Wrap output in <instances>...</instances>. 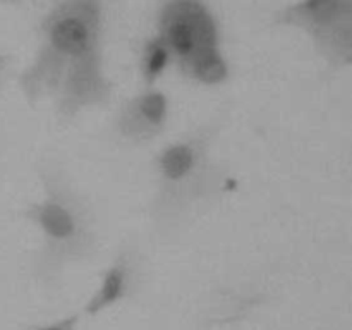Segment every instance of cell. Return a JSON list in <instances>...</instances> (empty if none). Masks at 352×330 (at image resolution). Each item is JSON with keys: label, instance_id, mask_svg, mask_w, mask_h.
Returning a JSON list of instances; mask_svg holds the SVG:
<instances>
[{"label": "cell", "instance_id": "cell-1", "mask_svg": "<svg viewBox=\"0 0 352 330\" xmlns=\"http://www.w3.org/2000/svg\"><path fill=\"white\" fill-rule=\"evenodd\" d=\"M105 0H54L38 24L36 48L16 85L30 107L50 103L60 127L109 105Z\"/></svg>", "mask_w": 352, "mask_h": 330}, {"label": "cell", "instance_id": "cell-2", "mask_svg": "<svg viewBox=\"0 0 352 330\" xmlns=\"http://www.w3.org/2000/svg\"><path fill=\"white\" fill-rule=\"evenodd\" d=\"M230 117V107L165 143L151 160L153 191L148 217L157 236H174L201 208L222 198L229 170L215 157V146Z\"/></svg>", "mask_w": 352, "mask_h": 330}, {"label": "cell", "instance_id": "cell-3", "mask_svg": "<svg viewBox=\"0 0 352 330\" xmlns=\"http://www.w3.org/2000/svg\"><path fill=\"white\" fill-rule=\"evenodd\" d=\"M41 196L19 210L40 234L31 274L52 289L69 268L93 260L100 248L98 215L89 196L58 158L43 157L34 167Z\"/></svg>", "mask_w": 352, "mask_h": 330}, {"label": "cell", "instance_id": "cell-4", "mask_svg": "<svg viewBox=\"0 0 352 330\" xmlns=\"http://www.w3.org/2000/svg\"><path fill=\"white\" fill-rule=\"evenodd\" d=\"M155 33L168 45L174 69L186 81L208 88L229 81L222 26L206 0H162L155 14Z\"/></svg>", "mask_w": 352, "mask_h": 330}, {"label": "cell", "instance_id": "cell-5", "mask_svg": "<svg viewBox=\"0 0 352 330\" xmlns=\"http://www.w3.org/2000/svg\"><path fill=\"white\" fill-rule=\"evenodd\" d=\"M268 24L305 34L330 72L352 65V0H292L275 9Z\"/></svg>", "mask_w": 352, "mask_h": 330}, {"label": "cell", "instance_id": "cell-6", "mask_svg": "<svg viewBox=\"0 0 352 330\" xmlns=\"http://www.w3.org/2000/svg\"><path fill=\"white\" fill-rule=\"evenodd\" d=\"M170 96L160 86H143L124 100L110 122V131L119 143L148 146L162 138L170 122Z\"/></svg>", "mask_w": 352, "mask_h": 330}, {"label": "cell", "instance_id": "cell-7", "mask_svg": "<svg viewBox=\"0 0 352 330\" xmlns=\"http://www.w3.org/2000/svg\"><path fill=\"white\" fill-rule=\"evenodd\" d=\"M143 280V256L136 244H124L100 274L98 287L82 305L81 315L93 318L133 298Z\"/></svg>", "mask_w": 352, "mask_h": 330}, {"label": "cell", "instance_id": "cell-8", "mask_svg": "<svg viewBox=\"0 0 352 330\" xmlns=\"http://www.w3.org/2000/svg\"><path fill=\"white\" fill-rule=\"evenodd\" d=\"M170 69H174V57L164 38L158 33L144 38L138 54V72L143 86H158Z\"/></svg>", "mask_w": 352, "mask_h": 330}, {"label": "cell", "instance_id": "cell-9", "mask_svg": "<svg viewBox=\"0 0 352 330\" xmlns=\"http://www.w3.org/2000/svg\"><path fill=\"white\" fill-rule=\"evenodd\" d=\"M79 322H81V313H72V315L62 316L54 322L33 323L21 330H79Z\"/></svg>", "mask_w": 352, "mask_h": 330}, {"label": "cell", "instance_id": "cell-10", "mask_svg": "<svg viewBox=\"0 0 352 330\" xmlns=\"http://www.w3.org/2000/svg\"><path fill=\"white\" fill-rule=\"evenodd\" d=\"M14 76V57L7 52L0 50V93L9 85ZM16 78V76H14Z\"/></svg>", "mask_w": 352, "mask_h": 330}, {"label": "cell", "instance_id": "cell-11", "mask_svg": "<svg viewBox=\"0 0 352 330\" xmlns=\"http://www.w3.org/2000/svg\"><path fill=\"white\" fill-rule=\"evenodd\" d=\"M24 2H28V0H0V3H6V6H21Z\"/></svg>", "mask_w": 352, "mask_h": 330}]
</instances>
